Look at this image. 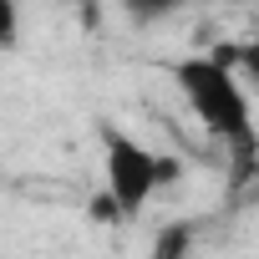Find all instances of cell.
<instances>
[{"label":"cell","instance_id":"3957f363","mask_svg":"<svg viewBox=\"0 0 259 259\" xmlns=\"http://www.w3.org/2000/svg\"><path fill=\"white\" fill-rule=\"evenodd\" d=\"M16 26H21L16 0H0V46H16Z\"/></svg>","mask_w":259,"mask_h":259},{"label":"cell","instance_id":"6da1fadb","mask_svg":"<svg viewBox=\"0 0 259 259\" xmlns=\"http://www.w3.org/2000/svg\"><path fill=\"white\" fill-rule=\"evenodd\" d=\"M173 81H178L188 112L203 122V133H213L224 143L249 138V92L224 56H188L173 66Z\"/></svg>","mask_w":259,"mask_h":259},{"label":"cell","instance_id":"5b68a950","mask_svg":"<svg viewBox=\"0 0 259 259\" xmlns=\"http://www.w3.org/2000/svg\"><path fill=\"white\" fill-rule=\"evenodd\" d=\"M234 61L244 66V76H254V81H259V36H254V41H244V46L234 51Z\"/></svg>","mask_w":259,"mask_h":259},{"label":"cell","instance_id":"7a4b0ae2","mask_svg":"<svg viewBox=\"0 0 259 259\" xmlns=\"http://www.w3.org/2000/svg\"><path fill=\"white\" fill-rule=\"evenodd\" d=\"M102 178H107V198L122 219H133L153 203L158 183H173L178 178V163L173 158H158L143 138L122 133V127H107L102 133Z\"/></svg>","mask_w":259,"mask_h":259},{"label":"cell","instance_id":"277c9868","mask_svg":"<svg viewBox=\"0 0 259 259\" xmlns=\"http://www.w3.org/2000/svg\"><path fill=\"white\" fill-rule=\"evenodd\" d=\"M183 239H188V229H183V224H178V229H168V234L158 239V254H153V259H178V254H183Z\"/></svg>","mask_w":259,"mask_h":259}]
</instances>
